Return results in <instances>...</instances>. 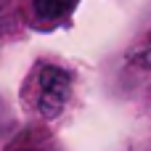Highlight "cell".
<instances>
[{
  "label": "cell",
  "instance_id": "cell-2",
  "mask_svg": "<svg viewBox=\"0 0 151 151\" xmlns=\"http://www.w3.org/2000/svg\"><path fill=\"white\" fill-rule=\"evenodd\" d=\"M77 0H35V13L40 19H61L74 8Z\"/></svg>",
  "mask_w": 151,
  "mask_h": 151
},
{
  "label": "cell",
  "instance_id": "cell-1",
  "mask_svg": "<svg viewBox=\"0 0 151 151\" xmlns=\"http://www.w3.org/2000/svg\"><path fill=\"white\" fill-rule=\"evenodd\" d=\"M69 98V74L58 66H42L37 72V109L42 117L61 114Z\"/></svg>",
  "mask_w": 151,
  "mask_h": 151
}]
</instances>
